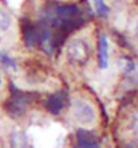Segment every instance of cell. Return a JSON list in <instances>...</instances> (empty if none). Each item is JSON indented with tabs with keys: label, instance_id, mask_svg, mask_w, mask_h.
Wrapping results in <instances>:
<instances>
[{
	"label": "cell",
	"instance_id": "cell-11",
	"mask_svg": "<svg viewBox=\"0 0 138 148\" xmlns=\"http://www.w3.org/2000/svg\"><path fill=\"white\" fill-rule=\"evenodd\" d=\"M0 63L5 67H10V69H16V61L3 51H0Z\"/></svg>",
	"mask_w": 138,
	"mask_h": 148
},
{
	"label": "cell",
	"instance_id": "cell-3",
	"mask_svg": "<svg viewBox=\"0 0 138 148\" xmlns=\"http://www.w3.org/2000/svg\"><path fill=\"white\" fill-rule=\"evenodd\" d=\"M22 34L24 43L28 47H34L39 40V27L38 24L32 23L30 19H22Z\"/></svg>",
	"mask_w": 138,
	"mask_h": 148
},
{
	"label": "cell",
	"instance_id": "cell-6",
	"mask_svg": "<svg viewBox=\"0 0 138 148\" xmlns=\"http://www.w3.org/2000/svg\"><path fill=\"white\" fill-rule=\"evenodd\" d=\"M26 104H27V97L24 96V94L19 93V92H16V94H12L11 100L8 101V110L10 113L12 114H22L26 109Z\"/></svg>",
	"mask_w": 138,
	"mask_h": 148
},
{
	"label": "cell",
	"instance_id": "cell-2",
	"mask_svg": "<svg viewBox=\"0 0 138 148\" xmlns=\"http://www.w3.org/2000/svg\"><path fill=\"white\" fill-rule=\"evenodd\" d=\"M66 55L70 62L75 63V65H84L90 59L91 49L84 39H73L67 45Z\"/></svg>",
	"mask_w": 138,
	"mask_h": 148
},
{
	"label": "cell",
	"instance_id": "cell-1",
	"mask_svg": "<svg viewBox=\"0 0 138 148\" xmlns=\"http://www.w3.org/2000/svg\"><path fill=\"white\" fill-rule=\"evenodd\" d=\"M71 110H73V117L79 125H92L97 121V112L94 109V106L88 101L83 100V98H75L73 100V105H71Z\"/></svg>",
	"mask_w": 138,
	"mask_h": 148
},
{
	"label": "cell",
	"instance_id": "cell-4",
	"mask_svg": "<svg viewBox=\"0 0 138 148\" xmlns=\"http://www.w3.org/2000/svg\"><path fill=\"white\" fill-rule=\"evenodd\" d=\"M98 63L101 69L109 67V40L103 32H99L98 36Z\"/></svg>",
	"mask_w": 138,
	"mask_h": 148
},
{
	"label": "cell",
	"instance_id": "cell-13",
	"mask_svg": "<svg viewBox=\"0 0 138 148\" xmlns=\"http://www.w3.org/2000/svg\"><path fill=\"white\" fill-rule=\"evenodd\" d=\"M135 36H137V39H138V22H137V24H135Z\"/></svg>",
	"mask_w": 138,
	"mask_h": 148
},
{
	"label": "cell",
	"instance_id": "cell-9",
	"mask_svg": "<svg viewBox=\"0 0 138 148\" xmlns=\"http://www.w3.org/2000/svg\"><path fill=\"white\" fill-rule=\"evenodd\" d=\"M12 27V16L11 14L0 7V34L1 32H7Z\"/></svg>",
	"mask_w": 138,
	"mask_h": 148
},
{
	"label": "cell",
	"instance_id": "cell-10",
	"mask_svg": "<svg viewBox=\"0 0 138 148\" xmlns=\"http://www.w3.org/2000/svg\"><path fill=\"white\" fill-rule=\"evenodd\" d=\"M94 8H95L97 15L102 19H107L110 15V7H109L105 0H94Z\"/></svg>",
	"mask_w": 138,
	"mask_h": 148
},
{
	"label": "cell",
	"instance_id": "cell-5",
	"mask_svg": "<svg viewBox=\"0 0 138 148\" xmlns=\"http://www.w3.org/2000/svg\"><path fill=\"white\" fill-rule=\"evenodd\" d=\"M75 148H101L99 141L92 133L87 131H79L77 135V144Z\"/></svg>",
	"mask_w": 138,
	"mask_h": 148
},
{
	"label": "cell",
	"instance_id": "cell-12",
	"mask_svg": "<svg viewBox=\"0 0 138 148\" xmlns=\"http://www.w3.org/2000/svg\"><path fill=\"white\" fill-rule=\"evenodd\" d=\"M130 129L133 131L134 135L138 136V110L133 114V117L130 119Z\"/></svg>",
	"mask_w": 138,
	"mask_h": 148
},
{
	"label": "cell",
	"instance_id": "cell-7",
	"mask_svg": "<svg viewBox=\"0 0 138 148\" xmlns=\"http://www.w3.org/2000/svg\"><path fill=\"white\" fill-rule=\"evenodd\" d=\"M8 147L10 148H28L27 135L22 129H14L8 136Z\"/></svg>",
	"mask_w": 138,
	"mask_h": 148
},
{
	"label": "cell",
	"instance_id": "cell-8",
	"mask_svg": "<svg viewBox=\"0 0 138 148\" xmlns=\"http://www.w3.org/2000/svg\"><path fill=\"white\" fill-rule=\"evenodd\" d=\"M66 104V96L65 93H62V92H58V93L52 94L48 97L46 102V108L50 110L51 113H54V114H58L59 112H62L63 109V106Z\"/></svg>",
	"mask_w": 138,
	"mask_h": 148
}]
</instances>
